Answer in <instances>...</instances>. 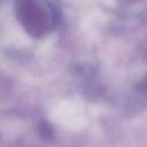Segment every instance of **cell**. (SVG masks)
<instances>
[{
    "label": "cell",
    "instance_id": "1",
    "mask_svg": "<svg viewBox=\"0 0 147 147\" xmlns=\"http://www.w3.org/2000/svg\"><path fill=\"white\" fill-rule=\"evenodd\" d=\"M16 13L22 25L31 36L40 37L49 28V15L37 0H18Z\"/></svg>",
    "mask_w": 147,
    "mask_h": 147
}]
</instances>
